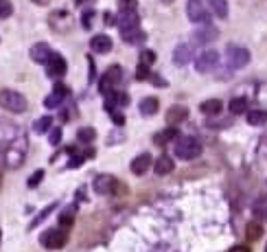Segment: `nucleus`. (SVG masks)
<instances>
[{"instance_id": "obj_11", "label": "nucleus", "mask_w": 267, "mask_h": 252, "mask_svg": "<svg viewBox=\"0 0 267 252\" xmlns=\"http://www.w3.org/2000/svg\"><path fill=\"white\" fill-rule=\"evenodd\" d=\"M66 94H68V88L62 82H57L55 84V88H53V92L44 99V108H48V110L59 108V105L64 103V99H66Z\"/></svg>"}, {"instance_id": "obj_16", "label": "nucleus", "mask_w": 267, "mask_h": 252, "mask_svg": "<svg viewBox=\"0 0 267 252\" xmlns=\"http://www.w3.org/2000/svg\"><path fill=\"white\" fill-rule=\"evenodd\" d=\"M129 167H132V173L134 175H145L151 169V154H147V151L138 154L132 160V165H129Z\"/></svg>"}, {"instance_id": "obj_33", "label": "nucleus", "mask_w": 267, "mask_h": 252, "mask_svg": "<svg viewBox=\"0 0 267 252\" xmlns=\"http://www.w3.org/2000/svg\"><path fill=\"white\" fill-rule=\"evenodd\" d=\"M13 13V2L11 0H0V20L11 18Z\"/></svg>"}, {"instance_id": "obj_1", "label": "nucleus", "mask_w": 267, "mask_h": 252, "mask_svg": "<svg viewBox=\"0 0 267 252\" xmlns=\"http://www.w3.org/2000/svg\"><path fill=\"white\" fill-rule=\"evenodd\" d=\"M173 151H175V158L180 160H195L201 154V145L193 136H180Z\"/></svg>"}, {"instance_id": "obj_5", "label": "nucleus", "mask_w": 267, "mask_h": 252, "mask_svg": "<svg viewBox=\"0 0 267 252\" xmlns=\"http://www.w3.org/2000/svg\"><path fill=\"white\" fill-rule=\"evenodd\" d=\"M217 66H219V53L215 48H204L197 57H195V68H197V73H201V75L213 73Z\"/></svg>"}, {"instance_id": "obj_32", "label": "nucleus", "mask_w": 267, "mask_h": 252, "mask_svg": "<svg viewBox=\"0 0 267 252\" xmlns=\"http://www.w3.org/2000/svg\"><path fill=\"white\" fill-rule=\"evenodd\" d=\"M55 206H57V202H53V204H48L46 209L42 210V213H39V215H35V219L31 221V226H29V228H35V226H38V224H42V219H46L48 215L53 213V210H55Z\"/></svg>"}, {"instance_id": "obj_15", "label": "nucleus", "mask_w": 267, "mask_h": 252, "mask_svg": "<svg viewBox=\"0 0 267 252\" xmlns=\"http://www.w3.org/2000/svg\"><path fill=\"white\" fill-rule=\"evenodd\" d=\"M201 29H197L193 35V40L197 44H210V42H215V40L219 38V31L213 27V24H199Z\"/></svg>"}, {"instance_id": "obj_13", "label": "nucleus", "mask_w": 267, "mask_h": 252, "mask_svg": "<svg viewBox=\"0 0 267 252\" xmlns=\"http://www.w3.org/2000/svg\"><path fill=\"white\" fill-rule=\"evenodd\" d=\"M50 27L55 29V31H68L70 27H73V18H70V13L68 11H53L50 13Z\"/></svg>"}, {"instance_id": "obj_34", "label": "nucleus", "mask_w": 267, "mask_h": 252, "mask_svg": "<svg viewBox=\"0 0 267 252\" xmlns=\"http://www.w3.org/2000/svg\"><path fill=\"white\" fill-rule=\"evenodd\" d=\"M77 138L81 140V143H92V140L97 138V132H94L92 127H83V129H79Z\"/></svg>"}, {"instance_id": "obj_10", "label": "nucleus", "mask_w": 267, "mask_h": 252, "mask_svg": "<svg viewBox=\"0 0 267 252\" xmlns=\"http://www.w3.org/2000/svg\"><path fill=\"white\" fill-rule=\"evenodd\" d=\"M46 73H48V77H53V79H59V77H64L66 75V59L62 57L59 53H50V57L46 59Z\"/></svg>"}, {"instance_id": "obj_27", "label": "nucleus", "mask_w": 267, "mask_h": 252, "mask_svg": "<svg viewBox=\"0 0 267 252\" xmlns=\"http://www.w3.org/2000/svg\"><path fill=\"white\" fill-rule=\"evenodd\" d=\"M263 237V226L259 224V221H250L248 226H245V239L248 241H256Z\"/></svg>"}, {"instance_id": "obj_18", "label": "nucleus", "mask_w": 267, "mask_h": 252, "mask_svg": "<svg viewBox=\"0 0 267 252\" xmlns=\"http://www.w3.org/2000/svg\"><path fill=\"white\" fill-rule=\"evenodd\" d=\"M90 48H92L94 53H99V55L110 53V50H112V38H110V35H105V33L94 35V38L90 40Z\"/></svg>"}, {"instance_id": "obj_23", "label": "nucleus", "mask_w": 267, "mask_h": 252, "mask_svg": "<svg viewBox=\"0 0 267 252\" xmlns=\"http://www.w3.org/2000/svg\"><path fill=\"white\" fill-rule=\"evenodd\" d=\"M120 35H123V40H125L127 44H132V46H138V44H143V42H145V38H147V35H145V31H143L140 27L129 29V31H123Z\"/></svg>"}, {"instance_id": "obj_26", "label": "nucleus", "mask_w": 267, "mask_h": 252, "mask_svg": "<svg viewBox=\"0 0 267 252\" xmlns=\"http://www.w3.org/2000/svg\"><path fill=\"white\" fill-rule=\"evenodd\" d=\"M252 213L259 221H267V198H259L252 204Z\"/></svg>"}, {"instance_id": "obj_12", "label": "nucleus", "mask_w": 267, "mask_h": 252, "mask_svg": "<svg viewBox=\"0 0 267 252\" xmlns=\"http://www.w3.org/2000/svg\"><path fill=\"white\" fill-rule=\"evenodd\" d=\"M24 156H27L24 147H9L4 151V165H7L9 169H20L24 163Z\"/></svg>"}, {"instance_id": "obj_6", "label": "nucleus", "mask_w": 267, "mask_h": 252, "mask_svg": "<svg viewBox=\"0 0 267 252\" xmlns=\"http://www.w3.org/2000/svg\"><path fill=\"white\" fill-rule=\"evenodd\" d=\"M120 77H123V68L120 66H110L99 79V92L101 94L114 92V90H116V84L120 82Z\"/></svg>"}, {"instance_id": "obj_46", "label": "nucleus", "mask_w": 267, "mask_h": 252, "mask_svg": "<svg viewBox=\"0 0 267 252\" xmlns=\"http://www.w3.org/2000/svg\"><path fill=\"white\" fill-rule=\"evenodd\" d=\"M31 2H33V4H39V7H46L50 0H31Z\"/></svg>"}, {"instance_id": "obj_22", "label": "nucleus", "mask_w": 267, "mask_h": 252, "mask_svg": "<svg viewBox=\"0 0 267 252\" xmlns=\"http://www.w3.org/2000/svg\"><path fill=\"white\" fill-rule=\"evenodd\" d=\"M138 110H140V114H143V117H153V114L160 110V101L155 99V97H147V99L140 101Z\"/></svg>"}, {"instance_id": "obj_17", "label": "nucleus", "mask_w": 267, "mask_h": 252, "mask_svg": "<svg viewBox=\"0 0 267 252\" xmlns=\"http://www.w3.org/2000/svg\"><path fill=\"white\" fill-rule=\"evenodd\" d=\"M50 53H53V50H50V46L46 42H38V44H33L31 46V50H29V57H31L35 64H46Z\"/></svg>"}, {"instance_id": "obj_14", "label": "nucleus", "mask_w": 267, "mask_h": 252, "mask_svg": "<svg viewBox=\"0 0 267 252\" xmlns=\"http://www.w3.org/2000/svg\"><path fill=\"white\" fill-rule=\"evenodd\" d=\"M116 24H118L120 33H123V31H129V29L140 27V18H138V13L136 11H118Z\"/></svg>"}, {"instance_id": "obj_37", "label": "nucleus", "mask_w": 267, "mask_h": 252, "mask_svg": "<svg viewBox=\"0 0 267 252\" xmlns=\"http://www.w3.org/2000/svg\"><path fill=\"white\" fill-rule=\"evenodd\" d=\"M232 125V121H217L215 117H208V121H206V127H230Z\"/></svg>"}, {"instance_id": "obj_28", "label": "nucleus", "mask_w": 267, "mask_h": 252, "mask_svg": "<svg viewBox=\"0 0 267 252\" xmlns=\"http://www.w3.org/2000/svg\"><path fill=\"white\" fill-rule=\"evenodd\" d=\"M248 123L259 127V125L267 123V110H250L248 112Z\"/></svg>"}, {"instance_id": "obj_44", "label": "nucleus", "mask_w": 267, "mask_h": 252, "mask_svg": "<svg viewBox=\"0 0 267 252\" xmlns=\"http://www.w3.org/2000/svg\"><path fill=\"white\" fill-rule=\"evenodd\" d=\"M92 16H94L92 11H85V13H83V27H85V29L92 27Z\"/></svg>"}, {"instance_id": "obj_45", "label": "nucleus", "mask_w": 267, "mask_h": 252, "mask_svg": "<svg viewBox=\"0 0 267 252\" xmlns=\"http://www.w3.org/2000/svg\"><path fill=\"white\" fill-rule=\"evenodd\" d=\"M230 252H252V250L248 248V246H234V248L230 250Z\"/></svg>"}, {"instance_id": "obj_24", "label": "nucleus", "mask_w": 267, "mask_h": 252, "mask_svg": "<svg viewBox=\"0 0 267 252\" xmlns=\"http://www.w3.org/2000/svg\"><path fill=\"white\" fill-rule=\"evenodd\" d=\"M153 169L158 175H169L171 171L175 169V163H173V158H169V156H160V158L153 163Z\"/></svg>"}, {"instance_id": "obj_39", "label": "nucleus", "mask_w": 267, "mask_h": 252, "mask_svg": "<svg viewBox=\"0 0 267 252\" xmlns=\"http://www.w3.org/2000/svg\"><path fill=\"white\" fill-rule=\"evenodd\" d=\"M120 11H136V0H118Z\"/></svg>"}, {"instance_id": "obj_41", "label": "nucleus", "mask_w": 267, "mask_h": 252, "mask_svg": "<svg viewBox=\"0 0 267 252\" xmlns=\"http://www.w3.org/2000/svg\"><path fill=\"white\" fill-rule=\"evenodd\" d=\"M83 160H85V156H81V154L75 156V158L68 163V169H75V167H79V165H83Z\"/></svg>"}, {"instance_id": "obj_48", "label": "nucleus", "mask_w": 267, "mask_h": 252, "mask_svg": "<svg viewBox=\"0 0 267 252\" xmlns=\"http://www.w3.org/2000/svg\"><path fill=\"white\" fill-rule=\"evenodd\" d=\"M265 252H267V246H265Z\"/></svg>"}, {"instance_id": "obj_2", "label": "nucleus", "mask_w": 267, "mask_h": 252, "mask_svg": "<svg viewBox=\"0 0 267 252\" xmlns=\"http://www.w3.org/2000/svg\"><path fill=\"white\" fill-rule=\"evenodd\" d=\"M27 99L24 94H20L18 90H11V88H4L0 90V108H4L7 112H13V114H20L27 110Z\"/></svg>"}, {"instance_id": "obj_47", "label": "nucleus", "mask_w": 267, "mask_h": 252, "mask_svg": "<svg viewBox=\"0 0 267 252\" xmlns=\"http://www.w3.org/2000/svg\"><path fill=\"white\" fill-rule=\"evenodd\" d=\"M162 2H167V4H169V2H173V0H162Z\"/></svg>"}, {"instance_id": "obj_9", "label": "nucleus", "mask_w": 267, "mask_h": 252, "mask_svg": "<svg viewBox=\"0 0 267 252\" xmlns=\"http://www.w3.org/2000/svg\"><path fill=\"white\" fill-rule=\"evenodd\" d=\"M195 59V46L191 42H182L178 44L173 50V64L175 66H186Z\"/></svg>"}, {"instance_id": "obj_20", "label": "nucleus", "mask_w": 267, "mask_h": 252, "mask_svg": "<svg viewBox=\"0 0 267 252\" xmlns=\"http://www.w3.org/2000/svg\"><path fill=\"white\" fill-rule=\"evenodd\" d=\"M186 117H189V108H184V105H171L169 112H167V123L178 125V123H182Z\"/></svg>"}, {"instance_id": "obj_7", "label": "nucleus", "mask_w": 267, "mask_h": 252, "mask_svg": "<svg viewBox=\"0 0 267 252\" xmlns=\"http://www.w3.org/2000/svg\"><path fill=\"white\" fill-rule=\"evenodd\" d=\"M66 241H68V235H66V230H62V228H50V230H46V233L39 237V244H42L44 248H48V250L64 248Z\"/></svg>"}, {"instance_id": "obj_4", "label": "nucleus", "mask_w": 267, "mask_h": 252, "mask_svg": "<svg viewBox=\"0 0 267 252\" xmlns=\"http://www.w3.org/2000/svg\"><path fill=\"white\" fill-rule=\"evenodd\" d=\"M226 59H228V66L239 70V68H245L250 64V50L245 46H236V44H230L226 48Z\"/></svg>"}, {"instance_id": "obj_19", "label": "nucleus", "mask_w": 267, "mask_h": 252, "mask_svg": "<svg viewBox=\"0 0 267 252\" xmlns=\"http://www.w3.org/2000/svg\"><path fill=\"white\" fill-rule=\"evenodd\" d=\"M201 114H206V117H219L221 110H224V103H221L219 99H206L204 103L199 105Z\"/></svg>"}, {"instance_id": "obj_8", "label": "nucleus", "mask_w": 267, "mask_h": 252, "mask_svg": "<svg viewBox=\"0 0 267 252\" xmlns=\"http://www.w3.org/2000/svg\"><path fill=\"white\" fill-rule=\"evenodd\" d=\"M116 186H118V180L110 173H101L94 178V193L97 195H112L116 193Z\"/></svg>"}, {"instance_id": "obj_21", "label": "nucleus", "mask_w": 267, "mask_h": 252, "mask_svg": "<svg viewBox=\"0 0 267 252\" xmlns=\"http://www.w3.org/2000/svg\"><path fill=\"white\" fill-rule=\"evenodd\" d=\"M206 7L217 18H228V0H206Z\"/></svg>"}, {"instance_id": "obj_30", "label": "nucleus", "mask_w": 267, "mask_h": 252, "mask_svg": "<svg viewBox=\"0 0 267 252\" xmlns=\"http://www.w3.org/2000/svg\"><path fill=\"white\" fill-rule=\"evenodd\" d=\"M50 127H53V117H42V119H38L33 123L35 134H46Z\"/></svg>"}, {"instance_id": "obj_31", "label": "nucleus", "mask_w": 267, "mask_h": 252, "mask_svg": "<svg viewBox=\"0 0 267 252\" xmlns=\"http://www.w3.org/2000/svg\"><path fill=\"white\" fill-rule=\"evenodd\" d=\"M75 213H77V206H75V204L66 206V209L62 210V215H59V221H62V226H73Z\"/></svg>"}, {"instance_id": "obj_49", "label": "nucleus", "mask_w": 267, "mask_h": 252, "mask_svg": "<svg viewBox=\"0 0 267 252\" xmlns=\"http://www.w3.org/2000/svg\"><path fill=\"white\" fill-rule=\"evenodd\" d=\"M0 237H2V233H0Z\"/></svg>"}, {"instance_id": "obj_35", "label": "nucleus", "mask_w": 267, "mask_h": 252, "mask_svg": "<svg viewBox=\"0 0 267 252\" xmlns=\"http://www.w3.org/2000/svg\"><path fill=\"white\" fill-rule=\"evenodd\" d=\"M44 180V169H38V171H33L31 175H29V180H27V186L29 189H35L39 182Z\"/></svg>"}, {"instance_id": "obj_36", "label": "nucleus", "mask_w": 267, "mask_h": 252, "mask_svg": "<svg viewBox=\"0 0 267 252\" xmlns=\"http://www.w3.org/2000/svg\"><path fill=\"white\" fill-rule=\"evenodd\" d=\"M155 62V53L153 50H143V53H140V64H143V66H147V68H151V64Z\"/></svg>"}, {"instance_id": "obj_3", "label": "nucleus", "mask_w": 267, "mask_h": 252, "mask_svg": "<svg viewBox=\"0 0 267 252\" xmlns=\"http://www.w3.org/2000/svg\"><path fill=\"white\" fill-rule=\"evenodd\" d=\"M186 18L193 24H210L213 13H210V9L204 4V0H189V2H186Z\"/></svg>"}, {"instance_id": "obj_42", "label": "nucleus", "mask_w": 267, "mask_h": 252, "mask_svg": "<svg viewBox=\"0 0 267 252\" xmlns=\"http://www.w3.org/2000/svg\"><path fill=\"white\" fill-rule=\"evenodd\" d=\"M147 79H151V82H153L155 85H160V88H164V85H167V82H164L162 77H158V75H153V73H149Z\"/></svg>"}, {"instance_id": "obj_25", "label": "nucleus", "mask_w": 267, "mask_h": 252, "mask_svg": "<svg viewBox=\"0 0 267 252\" xmlns=\"http://www.w3.org/2000/svg\"><path fill=\"white\" fill-rule=\"evenodd\" d=\"M178 129L175 127H167V129H162V132H158L153 136V143L155 145H160V147H162V145H167L169 140H173V138H178Z\"/></svg>"}, {"instance_id": "obj_43", "label": "nucleus", "mask_w": 267, "mask_h": 252, "mask_svg": "<svg viewBox=\"0 0 267 252\" xmlns=\"http://www.w3.org/2000/svg\"><path fill=\"white\" fill-rule=\"evenodd\" d=\"M112 121L116 125H123L125 123V119H123V112H118V110H112Z\"/></svg>"}, {"instance_id": "obj_40", "label": "nucleus", "mask_w": 267, "mask_h": 252, "mask_svg": "<svg viewBox=\"0 0 267 252\" xmlns=\"http://www.w3.org/2000/svg\"><path fill=\"white\" fill-rule=\"evenodd\" d=\"M149 73H151V70H149L147 66H143V64H140L138 70H136V77H138V79H147V77H149Z\"/></svg>"}, {"instance_id": "obj_38", "label": "nucleus", "mask_w": 267, "mask_h": 252, "mask_svg": "<svg viewBox=\"0 0 267 252\" xmlns=\"http://www.w3.org/2000/svg\"><path fill=\"white\" fill-rule=\"evenodd\" d=\"M48 140H50V145H59V140H62V129L59 127H50L48 129Z\"/></svg>"}, {"instance_id": "obj_29", "label": "nucleus", "mask_w": 267, "mask_h": 252, "mask_svg": "<svg viewBox=\"0 0 267 252\" xmlns=\"http://www.w3.org/2000/svg\"><path fill=\"white\" fill-rule=\"evenodd\" d=\"M230 114H243V112H248V99L245 97H234L232 101H230Z\"/></svg>"}]
</instances>
